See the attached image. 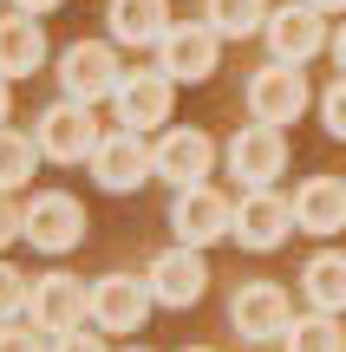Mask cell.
<instances>
[{"mask_svg": "<svg viewBox=\"0 0 346 352\" xmlns=\"http://www.w3.org/2000/svg\"><path fill=\"white\" fill-rule=\"evenodd\" d=\"M20 235L33 241V248H46V254H72L78 241H85V209H78V196H65V189L33 196L20 209Z\"/></svg>", "mask_w": 346, "mask_h": 352, "instance_id": "obj_1", "label": "cell"}, {"mask_svg": "<svg viewBox=\"0 0 346 352\" xmlns=\"http://www.w3.org/2000/svg\"><path fill=\"white\" fill-rule=\"evenodd\" d=\"M91 144H98V118H91V104H46L33 124V151L52 157V164H85Z\"/></svg>", "mask_w": 346, "mask_h": 352, "instance_id": "obj_2", "label": "cell"}, {"mask_svg": "<svg viewBox=\"0 0 346 352\" xmlns=\"http://www.w3.org/2000/svg\"><path fill=\"white\" fill-rule=\"evenodd\" d=\"M118 52L105 46V39H72V46L59 52V85H65V98L72 104H98V98H111L118 91Z\"/></svg>", "mask_w": 346, "mask_h": 352, "instance_id": "obj_3", "label": "cell"}, {"mask_svg": "<svg viewBox=\"0 0 346 352\" xmlns=\"http://www.w3.org/2000/svg\"><path fill=\"white\" fill-rule=\"evenodd\" d=\"M85 320L98 333H138L151 320V287L138 274H105L85 287Z\"/></svg>", "mask_w": 346, "mask_h": 352, "instance_id": "obj_4", "label": "cell"}, {"mask_svg": "<svg viewBox=\"0 0 346 352\" xmlns=\"http://www.w3.org/2000/svg\"><path fill=\"white\" fill-rule=\"evenodd\" d=\"M216 52H222V39L209 33L203 20H183V26H170V33L157 39V72H164L170 85H203V78L216 72Z\"/></svg>", "mask_w": 346, "mask_h": 352, "instance_id": "obj_5", "label": "cell"}, {"mask_svg": "<svg viewBox=\"0 0 346 352\" xmlns=\"http://www.w3.org/2000/svg\"><path fill=\"white\" fill-rule=\"evenodd\" d=\"M144 287H151V307H196L209 294V261L203 248H164L151 261V274H144Z\"/></svg>", "mask_w": 346, "mask_h": 352, "instance_id": "obj_6", "label": "cell"}, {"mask_svg": "<svg viewBox=\"0 0 346 352\" xmlns=\"http://www.w3.org/2000/svg\"><path fill=\"white\" fill-rule=\"evenodd\" d=\"M91 176H98V189H111V196H131V189L151 176V144L138 138V131H98V144H91Z\"/></svg>", "mask_w": 346, "mask_h": 352, "instance_id": "obj_7", "label": "cell"}, {"mask_svg": "<svg viewBox=\"0 0 346 352\" xmlns=\"http://www.w3.org/2000/svg\"><path fill=\"white\" fill-rule=\"evenodd\" d=\"M26 314H33V333H78L85 327V280L78 274H39L26 287Z\"/></svg>", "mask_w": 346, "mask_h": 352, "instance_id": "obj_8", "label": "cell"}, {"mask_svg": "<svg viewBox=\"0 0 346 352\" xmlns=\"http://www.w3.org/2000/svg\"><path fill=\"white\" fill-rule=\"evenodd\" d=\"M288 228H294V215H288V196H274V189H248L242 202H229V235L255 254L281 248Z\"/></svg>", "mask_w": 346, "mask_h": 352, "instance_id": "obj_9", "label": "cell"}, {"mask_svg": "<svg viewBox=\"0 0 346 352\" xmlns=\"http://www.w3.org/2000/svg\"><path fill=\"white\" fill-rule=\"evenodd\" d=\"M307 111V78H301V65H261L255 78H248V118L255 124H294V118Z\"/></svg>", "mask_w": 346, "mask_h": 352, "instance_id": "obj_10", "label": "cell"}, {"mask_svg": "<svg viewBox=\"0 0 346 352\" xmlns=\"http://www.w3.org/2000/svg\"><path fill=\"white\" fill-rule=\"evenodd\" d=\"M170 228H177L183 248H209V241L229 235V196L209 183H190L177 189V202H170Z\"/></svg>", "mask_w": 346, "mask_h": 352, "instance_id": "obj_11", "label": "cell"}, {"mask_svg": "<svg viewBox=\"0 0 346 352\" xmlns=\"http://www.w3.org/2000/svg\"><path fill=\"white\" fill-rule=\"evenodd\" d=\"M111 104H118V124L144 138L151 124H170L177 85H170L164 72H118V91H111Z\"/></svg>", "mask_w": 346, "mask_h": 352, "instance_id": "obj_12", "label": "cell"}, {"mask_svg": "<svg viewBox=\"0 0 346 352\" xmlns=\"http://www.w3.org/2000/svg\"><path fill=\"white\" fill-rule=\"evenodd\" d=\"M261 33H268V52H274V65H307L314 52L327 46V20H321L314 7H301V0L274 7L268 20H261Z\"/></svg>", "mask_w": 346, "mask_h": 352, "instance_id": "obj_13", "label": "cell"}, {"mask_svg": "<svg viewBox=\"0 0 346 352\" xmlns=\"http://www.w3.org/2000/svg\"><path fill=\"white\" fill-rule=\"evenodd\" d=\"M229 170L242 176L248 189H274V176L288 170V138L274 124H242L229 138Z\"/></svg>", "mask_w": 346, "mask_h": 352, "instance_id": "obj_14", "label": "cell"}, {"mask_svg": "<svg viewBox=\"0 0 346 352\" xmlns=\"http://www.w3.org/2000/svg\"><path fill=\"white\" fill-rule=\"evenodd\" d=\"M209 164H216V144H209L203 131H190V124H170L164 138L151 144V176H170L177 189L203 183Z\"/></svg>", "mask_w": 346, "mask_h": 352, "instance_id": "obj_15", "label": "cell"}, {"mask_svg": "<svg viewBox=\"0 0 346 352\" xmlns=\"http://www.w3.org/2000/svg\"><path fill=\"white\" fill-rule=\"evenodd\" d=\"M229 320H235V333H242V340H281V327L294 320V307H288V294L274 287V280H255V287L235 294Z\"/></svg>", "mask_w": 346, "mask_h": 352, "instance_id": "obj_16", "label": "cell"}, {"mask_svg": "<svg viewBox=\"0 0 346 352\" xmlns=\"http://www.w3.org/2000/svg\"><path fill=\"white\" fill-rule=\"evenodd\" d=\"M288 215H294V228L334 235V228H346V183L340 176H307L294 189V202H288Z\"/></svg>", "mask_w": 346, "mask_h": 352, "instance_id": "obj_17", "label": "cell"}, {"mask_svg": "<svg viewBox=\"0 0 346 352\" xmlns=\"http://www.w3.org/2000/svg\"><path fill=\"white\" fill-rule=\"evenodd\" d=\"M46 65V33L33 13H7L0 20V78H26Z\"/></svg>", "mask_w": 346, "mask_h": 352, "instance_id": "obj_18", "label": "cell"}, {"mask_svg": "<svg viewBox=\"0 0 346 352\" xmlns=\"http://www.w3.org/2000/svg\"><path fill=\"white\" fill-rule=\"evenodd\" d=\"M111 39L118 46H157L170 33V7L164 0H111Z\"/></svg>", "mask_w": 346, "mask_h": 352, "instance_id": "obj_19", "label": "cell"}, {"mask_svg": "<svg viewBox=\"0 0 346 352\" xmlns=\"http://www.w3.org/2000/svg\"><path fill=\"white\" fill-rule=\"evenodd\" d=\"M301 287H307L314 314H340V307H346V261H340L334 248H327V254H314V261L301 267Z\"/></svg>", "mask_w": 346, "mask_h": 352, "instance_id": "obj_20", "label": "cell"}, {"mask_svg": "<svg viewBox=\"0 0 346 352\" xmlns=\"http://www.w3.org/2000/svg\"><path fill=\"white\" fill-rule=\"evenodd\" d=\"M261 20H268V0H209L203 7V26L216 39H248L261 33Z\"/></svg>", "mask_w": 346, "mask_h": 352, "instance_id": "obj_21", "label": "cell"}, {"mask_svg": "<svg viewBox=\"0 0 346 352\" xmlns=\"http://www.w3.org/2000/svg\"><path fill=\"white\" fill-rule=\"evenodd\" d=\"M281 340H288V352H340L346 333L334 327V314H314V320H288Z\"/></svg>", "mask_w": 346, "mask_h": 352, "instance_id": "obj_22", "label": "cell"}, {"mask_svg": "<svg viewBox=\"0 0 346 352\" xmlns=\"http://www.w3.org/2000/svg\"><path fill=\"white\" fill-rule=\"evenodd\" d=\"M33 164H39L33 138H26V131H7V124H0V196H7V189H20L26 176H33Z\"/></svg>", "mask_w": 346, "mask_h": 352, "instance_id": "obj_23", "label": "cell"}, {"mask_svg": "<svg viewBox=\"0 0 346 352\" xmlns=\"http://www.w3.org/2000/svg\"><path fill=\"white\" fill-rule=\"evenodd\" d=\"M26 287H33V280H26L20 267H7V261H0V327L26 314Z\"/></svg>", "mask_w": 346, "mask_h": 352, "instance_id": "obj_24", "label": "cell"}, {"mask_svg": "<svg viewBox=\"0 0 346 352\" xmlns=\"http://www.w3.org/2000/svg\"><path fill=\"white\" fill-rule=\"evenodd\" d=\"M321 124L334 131V138H346V85H340V78L321 91Z\"/></svg>", "mask_w": 346, "mask_h": 352, "instance_id": "obj_25", "label": "cell"}, {"mask_svg": "<svg viewBox=\"0 0 346 352\" xmlns=\"http://www.w3.org/2000/svg\"><path fill=\"white\" fill-rule=\"evenodd\" d=\"M0 352H46V346H39L33 327H13V320H7V327H0Z\"/></svg>", "mask_w": 346, "mask_h": 352, "instance_id": "obj_26", "label": "cell"}, {"mask_svg": "<svg viewBox=\"0 0 346 352\" xmlns=\"http://www.w3.org/2000/svg\"><path fill=\"white\" fill-rule=\"evenodd\" d=\"M52 352H105V340L78 327V333H59V340H52Z\"/></svg>", "mask_w": 346, "mask_h": 352, "instance_id": "obj_27", "label": "cell"}, {"mask_svg": "<svg viewBox=\"0 0 346 352\" xmlns=\"http://www.w3.org/2000/svg\"><path fill=\"white\" fill-rule=\"evenodd\" d=\"M13 235H20V202H13V196H0V248H7Z\"/></svg>", "mask_w": 346, "mask_h": 352, "instance_id": "obj_28", "label": "cell"}, {"mask_svg": "<svg viewBox=\"0 0 346 352\" xmlns=\"http://www.w3.org/2000/svg\"><path fill=\"white\" fill-rule=\"evenodd\" d=\"M13 7H20V13H33V20H39V13H52L59 0H13Z\"/></svg>", "mask_w": 346, "mask_h": 352, "instance_id": "obj_29", "label": "cell"}, {"mask_svg": "<svg viewBox=\"0 0 346 352\" xmlns=\"http://www.w3.org/2000/svg\"><path fill=\"white\" fill-rule=\"evenodd\" d=\"M301 7H314V13H321V20H327V13H340L346 0H301Z\"/></svg>", "mask_w": 346, "mask_h": 352, "instance_id": "obj_30", "label": "cell"}, {"mask_svg": "<svg viewBox=\"0 0 346 352\" xmlns=\"http://www.w3.org/2000/svg\"><path fill=\"white\" fill-rule=\"evenodd\" d=\"M7 111H13V91H7V78H0V124H7Z\"/></svg>", "mask_w": 346, "mask_h": 352, "instance_id": "obj_31", "label": "cell"}, {"mask_svg": "<svg viewBox=\"0 0 346 352\" xmlns=\"http://www.w3.org/2000/svg\"><path fill=\"white\" fill-rule=\"evenodd\" d=\"M183 352H216V346H183Z\"/></svg>", "mask_w": 346, "mask_h": 352, "instance_id": "obj_32", "label": "cell"}, {"mask_svg": "<svg viewBox=\"0 0 346 352\" xmlns=\"http://www.w3.org/2000/svg\"><path fill=\"white\" fill-rule=\"evenodd\" d=\"M131 352H144V346H131Z\"/></svg>", "mask_w": 346, "mask_h": 352, "instance_id": "obj_33", "label": "cell"}]
</instances>
